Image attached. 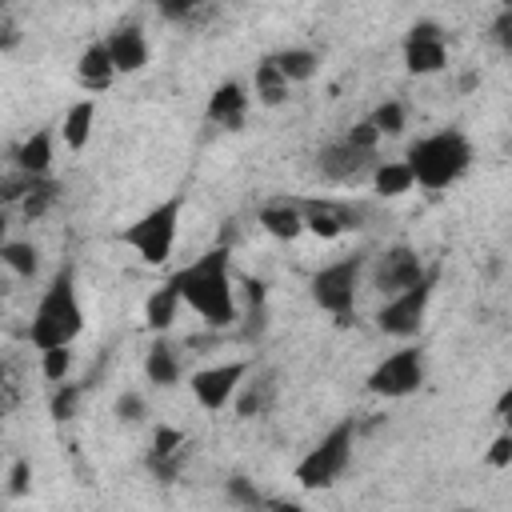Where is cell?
Instances as JSON below:
<instances>
[{
    "label": "cell",
    "instance_id": "obj_1",
    "mask_svg": "<svg viewBox=\"0 0 512 512\" xmlns=\"http://www.w3.org/2000/svg\"><path fill=\"white\" fill-rule=\"evenodd\" d=\"M168 280L180 292V304L192 308L208 328L224 332V328L240 324V288L232 276V248L228 244L200 252L192 264H184Z\"/></svg>",
    "mask_w": 512,
    "mask_h": 512
},
{
    "label": "cell",
    "instance_id": "obj_2",
    "mask_svg": "<svg viewBox=\"0 0 512 512\" xmlns=\"http://www.w3.org/2000/svg\"><path fill=\"white\" fill-rule=\"evenodd\" d=\"M84 332V300H80V284H76V268H60L48 288L40 292L32 320H28V344L36 352L48 348H72L76 336Z\"/></svg>",
    "mask_w": 512,
    "mask_h": 512
},
{
    "label": "cell",
    "instance_id": "obj_3",
    "mask_svg": "<svg viewBox=\"0 0 512 512\" xmlns=\"http://www.w3.org/2000/svg\"><path fill=\"white\" fill-rule=\"evenodd\" d=\"M412 184L424 192H444L452 184H460L472 168V140L460 128H436L428 136H420L408 156H404Z\"/></svg>",
    "mask_w": 512,
    "mask_h": 512
},
{
    "label": "cell",
    "instance_id": "obj_4",
    "mask_svg": "<svg viewBox=\"0 0 512 512\" xmlns=\"http://www.w3.org/2000/svg\"><path fill=\"white\" fill-rule=\"evenodd\" d=\"M180 216H184V200H180V196H168V200L152 204L148 212H140V216L124 228V244H128L148 268H160V264H168L172 252H176Z\"/></svg>",
    "mask_w": 512,
    "mask_h": 512
},
{
    "label": "cell",
    "instance_id": "obj_5",
    "mask_svg": "<svg viewBox=\"0 0 512 512\" xmlns=\"http://www.w3.org/2000/svg\"><path fill=\"white\" fill-rule=\"evenodd\" d=\"M352 444H356V424H352V420L332 424V428L296 460V468H292L296 484L308 488V492L332 488V484L348 472V464H352Z\"/></svg>",
    "mask_w": 512,
    "mask_h": 512
},
{
    "label": "cell",
    "instance_id": "obj_6",
    "mask_svg": "<svg viewBox=\"0 0 512 512\" xmlns=\"http://www.w3.org/2000/svg\"><path fill=\"white\" fill-rule=\"evenodd\" d=\"M364 252H352V256H340L324 268L312 272L308 280V292H312V304L336 320H344L352 308H356V296H360V284H364Z\"/></svg>",
    "mask_w": 512,
    "mask_h": 512
},
{
    "label": "cell",
    "instance_id": "obj_7",
    "mask_svg": "<svg viewBox=\"0 0 512 512\" xmlns=\"http://www.w3.org/2000/svg\"><path fill=\"white\" fill-rule=\"evenodd\" d=\"M432 288H436V272L428 268V276L396 296H388L380 308H376V328L392 340H412L420 336L424 328V316H428V304H432Z\"/></svg>",
    "mask_w": 512,
    "mask_h": 512
},
{
    "label": "cell",
    "instance_id": "obj_8",
    "mask_svg": "<svg viewBox=\"0 0 512 512\" xmlns=\"http://www.w3.org/2000/svg\"><path fill=\"white\" fill-rule=\"evenodd\" d=\"M420 384H424V348L420 344H400L396 352H388L368 372V392L372 396H384V400L412 396Z\"/></svg>",
    "mask_w": 512,
    "mask_h": 512
},
{
    "label": "cell",
    "instance_id": "obj_9",
    "mask_svg": "<svg viewBox=\"0 0 512 512\" xmlns=\"http://www.w3.org/2000/svg\"><path fill=\"white\" fill-rule=\"evenodd\" d=\"M364 276H368V284L388 300V296H396V292L420 284V280L428 276V264H424V256H420L412 244H392V248H384L372 264H364Z\"/></svg>",
    "mask_w": 512,
    "mask_h": 512
},
{
    "label": "cell",
    "instance_id": "obj_10",
    "mask_svg": "<svg viewBox=\"0 0 512 512\" xmlns=\"http://www.w3.org/2000/svg\"><path fill=\"white\" fill-rule=\"evenodd\" d=\"M252 376V360H220V364H208V368H196L188 388H192V400L204 408V412H224L240 384Z\"/></svg>",
    "mask_w": 512,
    "mask_h": 512
},
{
    "label": "cell",
    "instance_id": "obj_11",
    "mask_svg": "<svg viewBox=\"0 0 512 512\" xmlns=\"http://www.w3.org/2000/svg\"><path fill=\"white\" fill-rule=\"evenodd\" d=\"M400 56H404V68L412 76H436L448 68V36L436 20H416L408 32H404V44H400Z\"/></svg>",
    "mask_w": 512,
    "mask_h": 512
},
{
    "label": "cell",
    "instance_id": "obj_12",
    "mask_svg": "<svg viewBox=\"0 0 512 512\" xmlns=\"http://www.w3.org/2000/svg\"><path fill=\"white\" fill-rule=\"evenodd\" d=\"M316 168H320V176H324L328 184H356V180H364V176L376 168V152L356 148L352 140L340 136V140H332V144L320 148Z\"/></svg>",
    "mask_w": 512,
    "mask_h": 512
},
{
    "label": "cell",
    "instance_id": "obj_13",
    "mask_svg": "<svg viewBox=\"0 0 512 512\" xmlns=\"http://www.w3.org/2000/svg\"><path fill=\"white\" fill-rule=\"evenodd\" d=\"M104 48H108V60L116 68V76H136L144 72L148 64V36L140 24H120L104 36Z\"/></svg>",
    "mask_w": 512,
    "mask_h": 512
},
{
    "label": "cell",
    "instance_id": "obj_14",
    "mask_svg": "<svg viewBox=\"0 0 512 512\" xmlns=\"http://www.w3.org/2000/svg\"><path fill=\"white\" fill-rule=\"evenodd\" d=\"M248 108H252V96H248V88L240 80H224L208 96V120L216 128H224V132H240L244 120H248Z\"/></svg>",
    "mask_w": 512,
    "mask_h": 512
},
{
    "label": "cell",
    "instance_id": "obj_15",
    "mask_svg": "<svg viewBox=\"0 0 512 512\" xmlns=\"http://www.w3.org/2000/svg\"><path fill=\"white\" fill-rule=\"evenodd\" d=\"M12 160H16V172L28 176V180H44V176H52L56 132H52V128H36V132H28V136L16 144Z\"/></svg>",
    "mask_w": 512,
    "mask_h": 512
},
{
    "label": "cell",
    "instance_id": "obj_16",
    "mask_svg": "<svg viewBox=\"0 0 512 512\" xmlns=\"http://www.w3.org/2000/svg\"><path fill=\"white\" fill-rule=\"evenodd\" d=\"M300 212H304V232L320 240H336L348 228H356V212L336 200H300Z\"/></svg>",
    "mask_w": 512,
    "mask_h": 512
},
{
    "label": "cell",
    "instance_id": "obj_17",
    "mask_svg": "<svg viewBox=\"0 0 512 512\" xmlns=\"http://www.w3.org/2000/svg\"><path fill=\"white\" fill-rule=\"evenodd\" d=\"M256 224L272 236V240H300L304 236V212H300V200H288V196H276V200H264L256 208Z\"/></svg>",
    "mask_w": 512,
    "mask_h": 512
},
{
    "label": "cell",
    "instance_id": "obj_18",
    "mask_svg": "<svg viewBox=\"0 0 512 512\" xmlns=\"http://www.w3.org/2000/svg\"><path fill=\"white\" fill-rule=\"evenodd\" d=\"M92 132H96V96H80V100H72V104L64 108L56 136L64 140V148L84 152L88 140H92Z\"/></svg>",
    "mask_w": 512,
    "mask_h": 512
},
{
    "label": "cell",
    "instance_id": "obj_19",
    "mask_svg": "<svg viewBox=\"0 0 512 512\" xmlns=\"http://www.w3.org/2000/svg\"><path fill=\"white\" fill-rule=\"evenodd\" d=\"M144 376L148 384L156 388H172L180 376H184V360H180V348L168 340V336H156L144 352Z\"/></svg>",
    "mask_w": 512,
    "mask_h": 512
},
{
    "label": "cell",
    "instance_id": "obj_20",
    "mask_svg": "<svg viewBox=\"0 0 512 512\" xmlns=\"http://www.w3.org/2000/svg\"><path fill=\"white\" fill-rule=\"evenodd\" d=\"M76 80H80V88H84L88 96H96V92H108V88H112L116 68H112V60H108L104 40H92V44L80 52V60H76Z\"/></svg>",
    "mask_w": 512,
    "mask_h": 512
},
{
    "label": "cell",
    "instance_id": "obj_21",
    "mask_svg": "<svg viewBox=\"0 0 512 512\" xmlns=\"http://www.w3.org/2000/svg\"><path fill=\"white\" fill-rule=\"evenodd\" d=\"M184 448H188L184 432H180V428H172V424H160V428L152 432V448H148V468H152V472H156L160 480L176 476V468H180V460H184Z\"/></svg>",
    "mask_w": 512,
    "mask_h": 512
},
{
    "label": "cell",
    "instance_id": "obj_22",
    "mask_svg": "<svg viewBox=\"0 0 512 512\" xmlns=\"http://www.w3.org/2000/svg\"><path fill=\"white\" fill-rule=\"evenodd\" d=\"M180 292L172 288V280H164L160 288H152L148 296H144V328L152 332V336H168V328L176 324V316H180Z\"/></svg>",
    "mask_w": 512,
    "mask_h": 512
},
{
    "label": "cell",
    "instance_id": "obj_23",
    "mask_svg": "<svg viewBox=\"0 0 512 512\" xmlns=\"http://www.w3.org/2000/svg\"><path fill=\"white\" fill-rule=\"evenodd\" d=\"M288 80H284V72L276 68V56H260V64L252 68V88H248V96H256V104H264V108H276V104H284L288 100Z\"/></svg>",
    "mask_w": 512,
    "mask_h": 512
},
{
    "label": "cell",
    "instance_id": "obj_24",
    "mask_svg": "<svg viewBox=\"0 0 512 512\" xmlns=\"http://www.w3.org/2000/svg\"><path fill=\"white\" fill-rule=\"evenodd\" d=\"M368 180H372V192L384 196V200H396V196H404V192L416 188L404 160H376V168L368 172Z\"/></svg>",
    "mask_w": 512,
    "mask_h": 512
},
{
    "label": "cell",
    "instance_id": "obj_25",
    "mask_svg": "<svg viewBox=\"0 0 512 512\" xmlns=\"http://www.w3.org/2000/svg\"><path fill=\"white\" fill-rule=\"evenodd\" d=\"M272 56H276V68L284 72L288 84H304V80H312L316 68H320V56H316L312 48H300V44L280 48V52H272Z\"/></svg>",
    "mask_w": 512,
    "mask_h": 512
},
{
    "label": "cell",
    "instance_id": "obj_26",
    "mask_svg": "<svg viewBox=\"0 0 512 512\" xmlns=\"http://www.w3.org/2000/svg\"><path fill=\"white\" fill-rule=\"evenodd\" d=\"M0 268H8V272L20 276V280H32V276L40 272V248H36L32 240H8Z\"/></svg>",
    "mask_w": 512,
    "mask_h": 512
},
{
    "label": "cell",
    "instance_id": "obj_27",
    "mask_svg": "<svg viewBox=\"0 0 512 512\" xmlns=\"http://www.w3.org/2000/svg\"><path fill=\"white\" fill-rule=\"evenodd\" d=\"M56 200H60V184H56L52 176H44V180H32V184H28V192H24V200H20V212H24L28 220H40Z\"/></svg>",
    "mask_w": 512,
    "mask_h": 512
},
{
    "label": "cell",
    "instance_id": "obj_28",
    "mask_svg": "<svg viewBox=\"0 0 512 512\" xmlns=\"http://www.w3.org/2000/svg\"><path fill=\"white\" fill-rule=\"evenodd\" d=\"M368 124L380 132V140H384V136H400V132L408 128V104H404V100H384V104L372 108Z\"/></svg>",
    "mask_w": 512,
    "mask_h": 512
},
{
    "label": "cell",
    "instance_id": "obj_29",
    "mask_svg": "<svg viewBox=\"0 0 512 512\" xmlns=\"http://www.w3.org/2000/svg\"><path fill=\"white\" fill-rule=\"evenodd\" d=\"M268 396H272V376H260V380H244L232 404H236L240 416H252V412H260L268 404Z\"/></svg>",
    "mask_w": 512,
    "mask_h": 512
},
{
    "label": "cell",
    "instance_id": "obj_30",
    "mask_svg": "<svg viewBox=\"0 0 512 512\" xmlns=\"http://www.w3.org/2000/svg\"><path fill=\"white\" fill-rule=\"evenodd\" d=\"M80 400H84V384H72V380H64V384H56V392H52V400H48V416L52 420H72L76 416V408H80Z\"/></svg>",
    "mask_w": 512,
    "mask_h": 512
},
{
    "label": "cell",
    "instance_id": "obj_31",
    "mask_svg": "<svg viewBox=\"0 0 512 512\" xmlns=\"http://www.w3.org/2000/svg\"><path fill=\"white\" fill-rule=\"evenodd\" d=\"M40 372H44V380L64 384L68 372H72V348H48V352H40Z\"/></svg>",
    "mask_w": 512,
    "mask_h": 512
},
{
    "label": "cell",
    "instance_id": "obj_32",
    "mask_svg": "<svg viewBox=\"0 0 512 512\" xmlns=\"http://www.w3.org/2000/svg\"><path fill=\"white\" fill-rule=\"evenodd\" d=\"M228 500H232L236 508H248V512L264 508V496H260V488H256L248 476H232V480H228Z\"/></svg>",
    "mask_w": 512,
    "mask_h": 512
},
{
    "label": "cell",
    "instance_id": "obj_33",
    "mask_svg": "<svg viewBox=\"0 0 512 512\" xmlns=\"http://www.w3.org/2000/svg\"><path fill=\"white\" fill-rule=\"evenodd\" d=\"M112 416H116L120 424H140V420L148 416V404H144L140 392H120L116 404H112Z\"/></svg>",
    "mask_w": 512,
    "mask_h": 512
},
{
    "label": "cell",
    "instance_id": "obj_34",
    "mask_svg": "<svg viewBox=\"0 0 512 512\" xmlns=\"http://www.w3.org/2000/svg\"><path fill=\"white\" fill-rule=\"evenodd\" d=\"M20 40H24V28H20L16 12L12 8H0V52L20 48Z\"/></svg>",
    "mask_w": 512,
    "mask_h": 512
},
{
    "label": "cell",
    "instance_id": "obj_35",
    "mask_svg": "<svg viewBox=\"0 0 512 512\" xmlns=\"http://www.w3.org/2000/svg\"><path fill=\"white\" fill-rule=\"evenodd\" d=\"M488 464H492V468H508V464H512V432H508V428L496 432V440H492V448H488Z\"/></svg>",
    "mask_w": 512,
    "mask_h": 512
},
{
    "label": "cell",
    "instance_id": "obj_36",
    "mask_svg": "<svg viewBox=\"0 0 512 512\" xmlns=\"http://www.w3.org/2000/svg\"><path fill=\"white\" fill-rule=\"evenodd\" d=\"M344 140H352L356 148H368V152H376L380 148V132L368 124V120H360V124H352L348 132H344Z\"/></svg>",
    "mask_w": 512,
    "mask_h": 512
},
{
    "label": "cell",
    "instance_id": "obj_37",
    "mask_svg": "<svg viewBox=\"0 0 512 512\" xmlns=\"http://www.w3.org/2000/svg\"><path fill=\"white\" fill-rule=\"evenodd\" d=\"M28 488H32V464L28 460H16L12 472H8V492L12 496H24Z\"/></svg>",
    "mask_w": 512,
    "mask_h": 512
},
{
    "label": "cell",
    "instance_id": "obj_38",
    "mask_svg": "<svg viewBox=\"0 0 512 512\" xmlns=\"http://www.w3.org/2000/svg\"><path fill=\"white\" fill-rule=\"evenodd\" d=\"M508 408H512V392L504 388V392H500V400H496V420H508Z\"/></svg>",
    "mask_w": 512,
    "mask_h": 512
},
{
    "label": "cell",
    "instance_id": "obj_39",
    "mask_svg": "<svg viewBox=\"0 0 512 512\" xmlns=\"http://www.w3.org/2000/svg\"><path fill=\"white\" fill-rule=\"evenodd\" d=\"M268 512H308V508L296 500H276V504H268Z\"/></svg>",
    "mask_w": 512,
    "mask_h": 512
},
{
    "label": "cell",
    "instance_id": "obj_40",
    "mask_svg": "<svg viewBox=\"0 0 512 512\" xmlns=\"http://www.w3.org/2000/svg\"><path fill=\"white\" fill-rule=\"evenodd\" d=\"M12 236H8V216H4V208H0V260H4V244H8Z\"/></svg>",
    "mask_w": 512,
    "mask_h": 512
},
{
    "label": "cell",
    "instance_id": "obj_41",
    "mask_svg": "<svg viewBox=\"0 0 512 512\" xmlns=\"http://www.w3.org/2000/svg\"><path fill=\"white\" fill-rule=\"evenodd\" d=\"M8 380H12V364L0 356V388H8Z\"/></svg>",
    "mask_w": 512,
    "mask_h": 512
},
{
    "label": "cell",
    "instance_id": "obj_42",
    "mask_svg": "<svg viewBox=\"0 0 512 512\" xmlns=\"http://www.w3.org/2000/svg\"><path fill=\"white\" fill-rule=\"evenodd\" d=\"M8 412V400H4V388H0V416Z\"/></svg>",
    "mask_w": 512,
    "mask_h": 512
},
{
    "label": "cell",
    "instance_id": "obj_43",
    "mask_svg": "<svg viewBox=\"0 0 512 512\" xmlns=\"http://www.w3.org/2000/svg\"><path fill=\"white\" fill-rule=\"evenodd\" d=\"M456 512H476V508H456Z\"/></svg>",
    "mask_w": 512,
    "mask_h": 512
}]
</instances>
